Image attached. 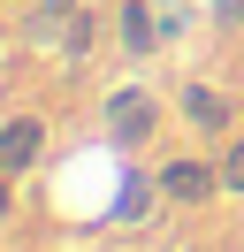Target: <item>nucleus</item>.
<instances>
[{"label": "nucleus", "mask_w": 244, "mask_h": 252, "mask_svg": "<svg viewBox=\"0 0 244 252\" xmlns=\"http://www.w3.org/2000/svg\"><path fill=\"white\" fill-rule=\"evenodd\" d=\"M46 153H54V123H46L38 107H8V115H0V168L38 176Z\"/></svg>", "instance_id": "nucleus-6"}, {"label": "nucleus", "mask_w": 244, "mask_h": 252, "mask_svg": "<svg viewBox=\"0 0 244 252\" xmlns=\"http://www.w3.org/2000/svg\"><path fill=\"white\" fill-rule=\"evenodd\" d=\"M183 252H214V245H183Z\"/></svg>", "instance_id": "nucleus-15"}, {"label": "nucleus", "mask_w": 244, "mask_h": 252, "mask_svg": "<svg viewBox=\"0 0 244 252\" xmlns=\"http://www.w3.org/2000/svg\"><path fill=\"white\" fill-rule=\"evenodd\" d=\"M15 214H23V176H15V168H0V229H8Z\"/></svg>", "instance_id": "nucleus-10"}, {"label": "nucleus", "mask_w": 244, "mask_h": 252, "mask_svg": "<svg viewBox=\"0 0 244 252\" xmlns=\"http://www.w3.org/2000/svg\"><path fill=\"white\" fill-rule=\"evenodd\" d=\"M0 8H15V16H23V8H38V0H0Z\"/></svg>", "instance_id": "nucleus-14"}, {"label": "nucleus", "mask_w": 244, "mask_h": 252, "mask_svg": "<svg viewBox=\"0 0 244 252\" xmlns=\"http://www.w3.org/2000/svg\"><path fill=\"white\" fill-rule=\"evenodd\" d=\"M214 160H221V191L244 199V130H229V138L214 145Z\"/></svg>", "instance_id": "nucleus-8"}, {"label": "nucleus", "mask_w": 244, "mask_h": 252, "mask_svg": "<svg viewBox=\"0 0 244 252\" xmlns=\"http://www.w3.org/2000/svg\"><path fill=\"white\" fill-rule=\"evenodd\" d=\"M191 31H198V8H191V0H160V38H168V46H183Z\"/></svg>", "instance_id": "nucleus-9"}, {"label": "nucleus", "mask_w": 244, "mask_h": 252, "mask_svg": "<svg viewBox=\"0 0 244 252\" xmlns=\"http://www.w3.org/2000/svg\"><path fill=\"white\" fill-rule=\"evenodd\" d=\"M160 214H168V199H160V184H152V168H137V153H122L115 199L99 206V221H115V229H145V221H160Z\"/></svg>", "instance_id": "nucleus-5"}, {"label": "nucleus", "mask_w": 244, "mask_h": 252, "mask_svg": "<svg viewBox=\"0 0 244 252\" xmlns=\"http://www.w3.org/2000/svg\"><path fill=\"white\" fill-rule=\"evenodd\" d=\"M168 115H176V99H160V92L130 69L122 84L99 92V138H107V153H152L160 130H168Z\"/></svg>", "instance_id": "nucleus-1"}, {"label": "nucleus", "mask_w": 244, "mask_h": 252, "mask_svg": "<svg viewBox=\"0 0 244 252\" xmlns=\"http://www.w3.org/2000/svg\"><path fill=\"white\" fill-rule=\"evenodd\" d=\"M107 54V8H69V16L54 23V46H46V62H61V69H84V62H99Z\"/></svg>", "instance_id": "nucleus-7"}, {"label": "nucleus", "mask_w": 244, "mask_h": 252, "mask_svg": "<svg viewBox=\"0 0 244 252\" xmlns=\"http://www.w3.org/2000/svg\"><path fill=\"white\" fill-rule=\"evenodd\" d=\"M107 54H115L122 69H145L152 54H168L160 0H115V8H107Z\"/></svg>", "instance_id": "nucleus-4"}, {"label": "nucleus", "mask_w": 244, "mask_h": 252, "mask_svg": "<svg viewBox=\"0 0 244 252\" xmlns=\"http://www.w3.org/2000/svg\"><path fill=\"white\" fill-rule=\"evenodd\" d=\"M152 184H160L168 214H206V206H221V160L214 153H160L152 160Z\"/></svg>", "instance_id": "nucleus-2"}, {"label": "nucleus", "mask_w": 244, "mask_h": 252, "mask_svg": "<svg viewBox=\"0 0 244 252\" xmlns=\"http://www.w3.org/2000/svg\"><path fill=\"white\" fill-rule=\"evenodd\" d=\"M176 123L191 130V138L221 145L229 130H244V99L229 92L221 77H183V84H176Z\"/></svg>", "instance_id": "nucleus-3"}, {"label": "nucleus", "mask_w": 244, "mask_h": 252, "mask_svg": "<svg viewBox=\"0 0 244 252\" xmlns=\"http://www.w3.org/2000/svg\"><path fill=\"white\" fill-rule=\"evenodd\" d=\"M8 16H15V8H0V46H15V31H8Z\"/></svg>", "instance_id": "nucleus-12"}, {"label": "nucleus", "mask_w": 244, "mask_h": 252, "mask_svg": "<svg viewBox=\"0 0 244 252\" xmlns=\"http://www.w3.org/2000/svg\"><path fill=\"white\" fill-rule=\"evenodd\" d=\"M38 8H61V16H69V8H84V0H38Z\"/></svg>", "instance_id": "nucleus-13"}, {"label": "nucleus", "mask_w": 244, "mask_h": 252, "mask_svg": "<svg viewBox=\"0 0 244 252\" xmlns=\"http://www.w3.org/2000/svg\"><path fill=\"white\" fill-rule=\"evenodd\" d=\"M214 23H244V0H214Z\"/></svg>", "instance_id": "nucleus-11"}]
</instances>
